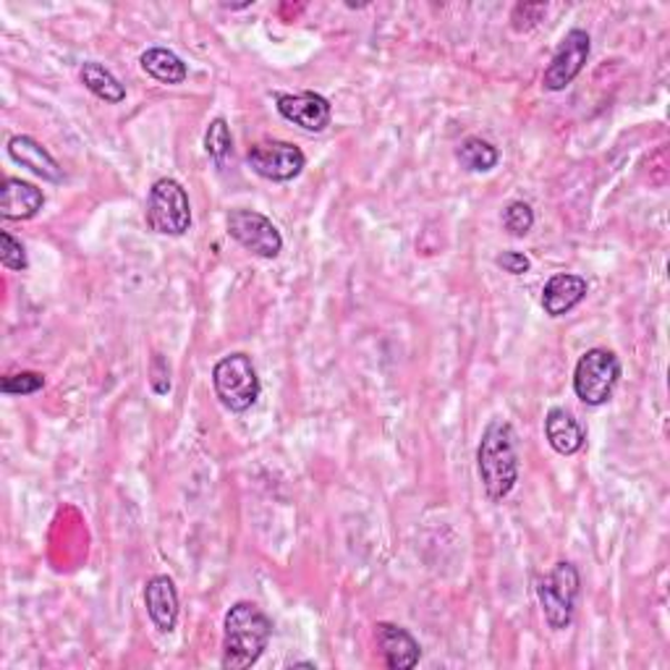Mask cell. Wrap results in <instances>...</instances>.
<instances>
[{
	"label": "cell",
	"instance_id": "cell-1",
	"mask_svg": "<svg viewBox=\"0 0 670 670\" xmlns=\"http://www.w3.org/2000/svg\"><path fill=\"white\" fill-rule=\"evenodd\" d=\"M476 466L490 501H503L519 482V441L511 422L493 420L476 449Z\"/></svg>",
	"mask_w": 670,
	"mask_h": 670
},
{
	"label": "cell",
	"instance_id": "cell-2",
	"mask_svg": "<svg viewBox=\"0 0 670 670\" xmlns=\"http://www.w3.org/2000/svg\"><path fill=\"white\" fill-rule=\"evenodd\" d=\"M273 623L255 602H236L223 623V668L244 670L263 658Z\"/></svg>",
	"mask_w": 670,
	"mask_h": 670
},
{
	"label": "cell",
	"instance_id": "cell-3",
	"mask_svg": "<svg viewBox=\"0 0 670 670\" xmlns=\"http://www.w3.org/2000/svg\"><path fill=\"white\" fill-rule=\"evenodd\" d=\"M213 388L223 406L242 414L257 404L263 385H259L257 370L247 354H228L215 364Z\"/></svg>",
	"mask_w": 670,
	"mask_h": 670
},
{
	"label": "cell",
	"instance_id": "cell-4",
	"mask_svg": "<svg viewBox=\"0 0 670 670\" xmlns=\"http://www.w3.org/2000/svg\"><path fill=\"white\" fill-rule=\"evenodd\" d=\"M579 590H582V577L571 561H558L555 569L538 584V598L550 629L563 631L571 627Z\"/></svg>",
	"mask_w": 670,
	"mask_h": 670
},
{
	"label": "cell",
	"instance_id": "cell-5",
	"mask_svg": "<svg viewBox=\"0 0 670 670\" xmlns=\"http://www.w3.org/2000/svg\"><path fill=\"white\" fill-rule=\"evenodd\" d=\"M621 380V362L608 348H590L582 354L573 370V391L587 406H602L613 396Z\"/></svg>",
	"mask_w": 670,
	"mask_h": 670
},
{
	"label": "cell",
	"instance_id": "cell-6",
	"mask_svg": "<svg viewBox=\"0 0 670 670\" xmlns=\"http://www.w3.org/2000/svg\"><path fill=\"white\" fill-rule=\"evenodd\" d=\"M147 226L162 236H184L191 226L189 195L176 178H158L147 197Z\"/></svg>",
	"mask_w": 670,
	"mask_h": 670
},
{
	"label": "cell",
	"instance_id": "cell-7",
	"mask_svg": "<svg viewBox=\"0 0 670 670\" xmlns=\"http://www.w3.org/2000/svg\"><path fill=\"white\" fill-rule=\"evenodd\" d=\"M247 162L257 176L267 178V181L283 184L294 181V178L302 174L304 166H307V158H304V152L296 145H292V141L267 139L249 147Z\"/></svg>",
	"mask_w": 670,
	"mask_h": 670
},
{
	"label": "cell",
	"instance_id": "cell-8",
	"mask_svg": "<svg viewBox=\"0 0 670 670\" xmlns=\"http://www.w3.org/2000/svg\"><path fill=\"white\" fill-rule=\"evenodd\" d=\"M228 236L236 238L244 249L263 259H275L283 249V236L270 218L257 210H230Z\"/></svg>",
	"mask_w": 670,
	"mask_h": 670
},
{
	"label": "cell",
	"instance_id": "cell-9",
	"mask_svg": "<svg viewBox=\"0 0 670 670\" xmlns=\"http://www.w3.org/2000/svg\"><path fill=\"white\" fill-rule=\"evenodd\" d=\"M590 35L584 29H571L563 37V42L558 45L555 56L550 58L545 77H542V87L550 89V92H561V89L569 87L582 73L587 58H590Z\"/></svg>",
	"mask_w": 670,
	"mask_h": 670
},
{
	"label": "cell",
	"instance_id": "cell-10",
	"mask_svg": "<svg viewBox=\"0 0 670 670\" xmlns=\"http://www.w3.org/2000/svg\"><path fill=\"white\" fill-rule=\"evenodd\" d=\"M278 114L296 126H302L304 131H325L331 126L333 108L327 98L317 92H296V95H278L275 98Z\"/></svg>",
	"mask_w": 670,
	"mask_h": 670
},
{
	"label": "cell",
	"instance_id": "cell-11",
	"mask_svg": "<svg viewBox=\"0 0 670 670\" xmlns=\"http://www.w3.org/2000/svg\"><path fill=\"white\" fill-rule=\"evenodd\" d=\"M375 639L380 652H383L385 666L391 670H408L422 658L420 642L406 629L396 627V623H377Z\"/></svg>",
	"mask_w": 670,
	"mask_h": 670
},
{
	"label": "cell",
	"instance_id": "cell-12",
	"mask_svg": "<svg viewBox=\"0 0 670 670\" xmlns=\"http://www.w3.org/2000/svg\"><path fill=\"white\" fill-rule=\"evenodd\" d=\"M45 195L35 184L21 178H6L0 186V218L3 220H29L42 210Z\"/></svg>",
	"mask_w": 670,
	"mask_h": 670
},
{
	"label": "cell",
	"instance_id": "cell-13",
	"mask_svg": "<svg viewBox=\"0 0 670 670\" xmlns=\"http://www.w3.org/2000/svg\"><path fill=\"white\" fill-rule=\"evenodd\" d=\"M9 155L13 162H19L21 168L32 170L35 176L42 178V181H50V184L63 181V168L58 166V160L53 158V155L45 150L40 141H35L32 137H24V134L11 137Z\"/></svg>",
	"mask_w": 670,
	"mask_h": 670
},
{
	"label": "cell",
	"instance_id": "cell-14",
	"mask_svg": "<svg viewBox=\"0 0 670 670\" xmlns=\"http://www.w3.org/2000/svg\"><path fill=\"white\" fill-rule=\"evenodd\" d=\"M587 292H590V286H587L582 275L558 273L545 283V288H542V307H545L550 317H563L569 315L577 304L584 302Z\"/></svg>",
	"mask_w": 670,
	"mask_h": 670
},
{
	"label": "cell",
	"instance_id": "cell-15",
	"mask_svg": "<svg viewBox=\"0 0 670 670\" xmlns=\"http://www.w3.org/2000/svg\"><path fill=\"white\" fill-rule=\"evenodd\" d=\"M145 605L150 613L155 629L170 634L178 621V592L170 577H152L145 587Z\"/></svg>",
	"mask_w": 670,
	"mask_h": 670
},
{
	"label": "cell",
	"instance_id": "cell-16",
	"mask_svg": "<svg viewBox=\"0 0 670 670\" xmlns=\"http://www.w3.org/2000/svg\"><path fill=\"white\" fill-rule=\"evenodd\" d=\"M545 435L550 449L561 453V456H573V453H579L584 449V441H587L584 427L579 424L577 416L558 406L550 408L545 416Z\"/></svg>",
	"mask_w": 670,
	"mask_h": 670
},
{
	"label": "cell",
	"instance_id": "cell-17",
	"mask_svg": "<svg viewBox=\"0 0 670 670\" xmlns=\"http://www.w3.org/2000/svg\"><path fill=\"white\" fill-rule=\"evenodd\" d=\"M139 63H141V69L150 73L152 79L162 81V85H184L186 77H189L186 63L174 53V50H168V48L145 50L139 58Z\"/></svg>",
	"mask_w": 670,
	"mask_h": 670
},
{
	"label": "cell",
	"instance_id": "cell-18",
	"mask_svg": "<svg viewBox=\"0 0 670 670\" xmlns=\"http://www.w3.org/2000/svg\"><path fill=\"white\" fill-rule=\"evenodd\" d=\"M79 77H81V81H85V87L89 89V92L95 95V98L106 100V102H110V106H118V102L126 100V87L102 63L87 61L85 66H81Z\"/></svg>",
	"mask_w": 670,
	"mask_h": 670
},
{
	"label": "cell",
	"instance_id": "cell-19",
	"mask_svg": "<svg viewBox=\"0 0 670 670\" xmlns=\"http://www.w3.org/2000/svg\"><path fill=\"white\" fill-rule=\"evenodd\" d=\"M456 158L461 166L472 170V174H487V170H493L497 166L501 155H497V150L490 145V141L480 137H469L459 145Z\"/></svg>",
	"mask_w": 670,
	"mask_h": 670
},
{
	"label": "cell",
	"instance_id": "cell-20",
	"mask_svg": "<svg viewBox=\"0 0 670 670\" xmlns=\"http://www.w3.org/2000/svg\"><path fill=\"white\" fill-rule=\"evenodd\" d=\"M205 150L215 160V166H223V162L228 160V155L234 152V137H230L226 118H215V121L207 126Z\"/></svg>",
	"mask_w": 670,
	"mask_h": 670
},
{
	"label": "cell",
	"instance_id": "cell-21",
	"mask_svg": "<svg viewBox=\"0 0 670 670\" xmlns=\"http://www.w3.org/2000/svg\"><path fill=\"white\" fill-rule=\"evenodd\" d=\"M45 388V377L40 372H17V375H6L0 383V391L6 396H32V393Z\"/></svg>",
	"mask_w": 670,
	"mask_h": 670
},
{
	"label": "cell",
	"instance_id": "cell-22",
	"mask_svg": "<svg viewBox=\"0 0 670 670\" xmlns=\"http://www.w3.org/2000/svg\"><path fill=\"white\" fill-rule=\"evenodd\" d=\"M503 226L511 236H526L534 226V213L526 203H511L503 213Z\"/></svg>",
	"mask_w": 670,
	"mask_h": 670
},
{
	"label": "cell",
	"instance_id": "cell-23",
	"mask_svg": "<svg viewBox=\"0 0 670 670\" xmlns=\"http://www.w3.org/2000/svg\"><path fill=\"white\" fill-rule=\"evenodd\" d=\"M0 263L9 270H27L29 265L24 244L17 236H11L9 230H0Z\"/></svg>",
	"mask_w": 670,
	"mask_h": 670
},
{
	"label": "cell",
	"instance_id": "cell-24",
	"mask_svg": "<svg viewBox=\"0 0 670 670\" xmlns=\"http://www.w3.org/2000/svg\"><path fill=\"white\" fill-rule=\"evenodd\" d=\"M548 6L545 3H519L516 9H513V27L519 29V32H526V29L538 27V21L545 17Z\"/></svg>",
	"mask_w": 670,
	"mask_h": 670
},
{
	"label": "cell",
	"instance_id": "cell-25",
	"mask_svg": "<svg viewBox=\"0 0 670 670\" xmlns=\"http://www.w3.org/2000/svg\"><path fill=\"white\" fill-rule=\"evenodd\" d=\"M150 385H152V391L158 393V396H166V393L170 391V370H168V362L162 359L160 354L152 356Z\"/></svg>",
	"mask_w": 670,
	"mask_h": 670
},
{
	"label": "cell",
	"instance_id": "cell-26",
	"mask_svg": "<svg viewBox=\"0 0 670 670\" xmlns=\"http://www.w3.org/2000/svg\"><path fill=\"white\" fill-rule=\"evenodd\" d=\"M495 263H497V267H503V270L511 275H524V273H530V267H532L530 257L521 255V252H503V255H497Z\"/></svg>",
	"mask_w": 670,
	"mask_h": 670
}]
</instances>
